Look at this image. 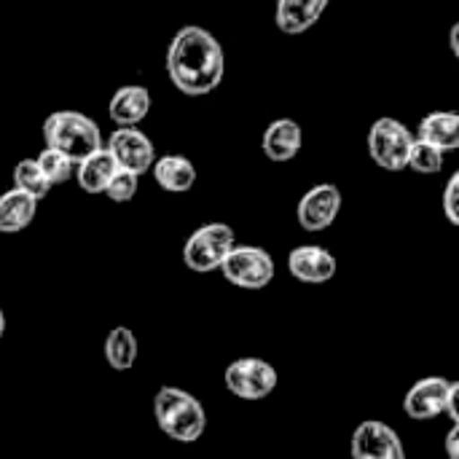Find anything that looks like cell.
Returning a JSON list of instances; mask_svg holds the SVG:
<instances>
[{
	"mask_svg": "<svg viewBox=\"0 0 459 459\" xmlns=\"http://www.w3.org/2000/svg\"><path fill=\"white\" fill-rule=\"evenodd\" d=\"M457 398H459V382L457 387L452 390V395H449V401H446V417L452 420V425H459V409H457Z\"/></svg>",
	"mask_w": 459,
	"mask_h": 459,
	"instance_id": "27",
	"label": "cell"
},
{
	"mask_svg": "<svg viewBox=\"0 0 459 459\" xmlns=\"http://www.w3.org/2000/svg\"><path fill=\"white\" fill-rule=\"evenodd\" d=\"M446 455L449 459H459V425H452V430L446 436Z\"/></svg>",
	"mask_w": 459,
	"mask_h": 459,
	"instance_id": "26",
	"label": "cell"
},
{
	"mask_svg": "<svg viewBox=\"0 0 459 459\" xmlns=\"http://www.w3.org/2000/svg\"><path fill=\"white\" fill-rule=\"evenodd\" d=\"M151 175L156 180L159 188H164L167 194H186L194 188L196 183V167L191 159L180 156V153H167L159 156L151 167Z\"/></svg>",
	"mask_w": 459,
	"mask_h": 459,
	"instance_id": "17",
	"label": "cell"
},
{
	"mask_svg": "<svg viewBox=\"0 0 459 459\" xmlns=\"http://www.w3.org/2000/svg\"><path fill=\"white\" fill-rule=\"evenodd\" d=\"M13 188L24 191L27 196H32L35 202H40V199L48 196L51 183H48L46 175L40 172V167H38L35 159H22V161L13 167Z\"/></svg>",
	"mask_w": 459,
	"mask_h": 459,
	"instance_id": "21",
	"label": "cell"
},
{
	"mask_svg": "<svg viewBox=\"0 0 459 459\" xmlns=\"http://www.w3.org/2000/svg\"><path fill=\"white\" fill-rule=\"evenodd\" d=\"M38 212V202L19 188L0 194V234H19L24 231Z\"/></svg>",
	"mask_w": 459,
	"mask_h": 459,
	"instance_id": "18",
	"label": "cell"
},
{
	"mask_svg": "<svg viewBox=\"0 0 459 459\" xmlns=\"http://www.w3.org/2000/svg\"><path fill=\"white\" fill-rule=\"evenodd\" d=\"M105 151L113 156L118 169L134 172L137 178L151 172V167L156 161V148H153L151 137L145 132H140L137 126H116L105 143Z\"/></svg>",
	"mask_w": 459,
	"mask_h": 459,
	"instance_id": "8",
	"label": "cell"
},
{
	"mask_svg": "<svg viewBox=\"0 0 459 459\" xmlns=\"http://www.w3.org/2000/svg\"><path fill=\"white\" fill-rule=\"evenodd\" d=\"M352 459H406V449L390 425L368 420L352 433Z\"/></svg>",
	"mask_w": 459,
	"mask_h": 459,
	"instance_id": "11",
	"label": "cell"
},
{
	"mask_svg": "<svg viewBox=\"0 0 459 459\" xmlns=\"http://www.w3.org/2000/svg\"><path fill=\"white\" fill-rule=\"evenodd\" d=\"M137 186H140V178L134 172H126V169H116L108 188H105V196L116 204H124V202H132L134 194H137Z\"/></svg>",
	"mask_w": 459,
	"mask_h": 459,
	"instance_id": "24",
	"label": "cell"
},
{
	"mask_svg": "<svg viewBox=\"0 0 459 459\" xmlns=\"http://www.w3.org/2000/svg\"><path fill=\"white\" fill-rule=\"evenodd\" d=\"M444 156L446 153H441L438 148H433V145H428V143H422V140L414 137V145L409 151L406 169H411L417 175H436V172L444 169Z\"/></svg>",
	"mask_w": 459,
	"mask_h": 459,
	"instance_id": "23",
	"label": "cell"
},
{
	"mask_svg": "<svg viewBox=\"0 0 459 459\" xmlns=\"http://www.w3.org/2000/svg\"><path fill=\"white\" fill-rule=\"evenodd\" d=\"M457 35H459V24H452V35H449V43H452V54H455V56H459Z\"/></svg>",
	"mask_w": 459,
	"mask_h": 459,
	"instance_id": "28",
	"label": "cell"
},
{
	"mask_svg": "<svg viewBox=\"0 0 459 459\" xmlns=\"http://www.w3.org/2000/svg\"><path fill=\"white\" fill-rule=\"evenodd\" d=\"M457 387V382L444 379V377H428L420 379L417 385L409 387L406 398H403V411L406 417L417 420V422H430L444 417L446 411V401L452 395V390Z\"/></svg>",
	"mask_w": 459,
	"mask_h": 459,
	"instance_id": "10",
	"label": "cell"
},
{
	"mask_svg": "<svg viewBox=\"0 0 459 459\" xmlns=\"http://www.w3.org/2000/svg\"><path fill=\"white\" fill-rule=\"evenodd\" d=\"M336 269H339L336 255L325 247H317V245L293 247L288 255V272L299 282H307V285H323V282L333 280Z\"/></svg>",
	"mask_w": 459,
	"mask_h": 459,
	"instance_id": "12",
	"label": "cell"
},
{
	"mask_svg": "<svg viewBox=\"0 0 459 459\" xmlns=\"http://www.w3.org/2000/svg\"><path fill=\"white\" fill-rule=\"evenodd\" d=\"M234 245H237V234L229 223H207L186 239L183 264L196 274L218 272Z\"/></svg>",
	"mask_w": 459,
	"mask_h": 459,
	"instance_id": "5",
	"label": "cell"
},
{
	"mask_svg": "<svg viewBox=\"0 0 459 459\" xmlns=\"http://www.w3.org/2000/svg\"><path fill=\"white\" fill-rule=\"evenodd\" d=\"M331 0H274V22L285 35H301L320 22Z\"/></svg>",
	"mask_w": 459,
	"mask_h": 459,
	"instance_id": "15",
	"label": "cell"
},
{
	"mask_svg": "<svg viewBox=\"0 0 459 459\" xmlns=\"http://www.w3.org/2000/svg\"><path fill=\"white\" fill-rule=\"evenodd\" d=\"M411 145H414V132L393 116L377 118L368 129V137H366V148H368L371 161L387 172H403L406 169Z\"/></svg>",
	"mask_w": 459,
	"mask_h": 459,
	"instance_id": "4",
	"label": "cell"
},
{
	"mask_svg": "<svg viewBox=\"0 0 459 459\" xmlns=\"http://www.w3.org/2000/svg\"><path fill=\"white\" fill-rule=\"evenodd\" d=\"M116 169L118 167H116L113 156L105 148H100V151H94L91 156H86L83 161L75 164V180H78L81 191H86L91 196L94 194H105V188H108V183H110Z\"/></svg>",
	"mask_w": 459,
	"mask_h": 459,
	"instance_id": "19",
	"label": "cell"
},
{
	"mask_svg": "<svg viewBox=\"0 0 459 459\" xmlns=\"http://www.w3.org/2000/svg\"><path fill=\"white\" fill-rule=\"evenodd\" d=\"M151 113V91L140 83H126L113 91L108 102V118L116 126H140Z\"/></svg>",
	"mask_w": 459,
	"mask_h": 459,
	"instance_id": "14",
	"label": "cell"
},
{
	"mask_svg": "<svg viewBox=\"0 0 459 459\" xmlns=\"http://www.w3.org/2000/svg\"><path fill=\"white\" fill-rule=\"evenodd\" d=\"M223 277L242 290H264L274 280V258L255 245H234L231 253L223 258L221 269Z\"/></svg>",
	"mask_w": 459,
	"mask_h": 459,
	"instance_id": "6",
	"label": "cell"
},
{
	"mask_svg": "<svg viewBox=\"0 0 459 459\" xmlns=\"http://www.w3.org/2000/svg\"><path fill=\"white\" fill-rule=\"evenodd\" d=\"M223 385L239 401H264L277 390V368L261 358H239L226 368Z\"/></svg>",
	"mask_w": 459,
	"mask_h": 459,
	"instance_id": "7",
	"label": "cell"
},
{
	"mask_svg": "<svg viewBox=\"0 0 459 459\" xmlns=\"http://www.w3.org/2000/svg\"><path fill=\"white\" fill-rule=\"evenodd\" d=\"M414 137L441 153H455L459 148V116L455 110H433L420 121Z\"/></svg>",
	"mask_w": 459,
	"mask_h": 459,
	"instance_id": "16",
	"label": "cell"
},
{
	"mask_svg": "<svg viewBox=\"0 0 459 459\" xmlns=\"http://www.w3.org/2000/svg\"><path fill=\"white\" fill-rule=\"evenodd\" d=\"M3 331H5V315H3V309H0V339H3Z\"/></svg>",
	"mask_w": 459,
	"mask_h": 459,
	"instance_id": "29",
	"label": "cell"
},
{
	"mask_svg": "<svg viewBox=\"0 0 459 459\" xmlns=\"http://www.w3.org/2000/svg\"><path fill=\"white\" fill-rule=\"evenodd\" d=\"M105 360L116 371H129L137 360V339L126 325H116L105 339Z\"/></svg>",
	"mask_w": 459,
	"mask_h": 459,
	"instance_id": "20",
	"label": "cell"
},
{
	"mask_svg": "<svg viewBox=\"0 0 459 459\" xmlns=\"http://www.w3.org/2000/svg\"><path fill=\"white\" fill-rule=\"evenodd\" d=\"M35 161H38L40 172L46 175V180H48L51 186L67 183V180L73 178V172H75V164H73L65 153H59V151H54V148H43V151L35 156Z\"/></svg>",
	"mask_w": 459,
	"mask_h": 459,
	"instance_id": "22",
	"label": "cell"
},
{
	"mask_svg": "<svg viewBox=\"0 0 459 459\" xmlns=\"http://www.w3.org/2000/svg\"><path fill=\"white\" fill-rule=\"evenodd\" d=\"M153 417L159 430L178 444H196L207 430L204 406L186 390L164 385L153 395Z\"/></svg>",
	"mask_w": 459,
	"mask_h": 459,
	"instance_id": "2",
	"label": "cell"
},
{
	"mask_svg": "<svg viewBox=\"0 0 459 459\" xmlns=\"http://www.w3.org/2000/svg\"><path fill=\"white\" fill-rule=\"evenodd\" d=\"M444 212L452 226H459V172H455L444 188Z\"/></svg>",
	"mask_w": 459,
	"mask_h": 459,
	"instance_id": "25",
	"label": "cell"
},
{
	"mask_svg": "<svg viewBox=\"0 0 459 459\" xmlns=\"http://www.w3.org/2000/svg\"><path fill=\"white\" fill-rule=\"evenodd\" d=\"M339 212H342V191L333 183H317V186H312L299 199V207H296L299 226L304 231H312V234L331 229L336 223Z\"/></svg>",
	"mask_w": 459,
	"mask_h": 459,
	"instance_id": "9",
	"label": "cell"
},
{
	"mask_svg": "<svg viewBox=\"0 0 459 459\" xmlns=\"http://www.w3.org/2000/svg\"><path fill=\"white\" fill-rule=\"evenodd\" d=\"M167 75L172 86L188 97H204L223 83L226 51L221 40L199 27H180L167 46Z\"/></svg>",
	"mask_w": 459,
	"mask_h": 459,
	"instance_id": "1",
	"label": "cell"
},
{
	"mask_svg": "<svg viewBox=\"0 0 459 459\" xmlns=\"http://www.w3.org/2000/svg\"><path fill=\"white\" fill-rule=\"evenodd\" d=\"M301 145H304V132L296 118H274L261 137L264 156L277 164L293 161L301 153Z\"/></svg>",
	"mask_w": 459,
	"mask_h": 459,
	"instance_id": "13",
	"label": "cell"
},
{
	"mask_svg": "<svg viewBox=\"0 0 459 459\" xmlns=\"http://www.w3.org/2000/svg\"><path fill=\"white\" fill-rule=\"evenodd\" d=\"M43 143L65 153L73 164L83 161L94 151L105 148L102 132L94 118L78 110H54L43 118Z\"/></svg>",
	"mask_w": 459,
	"mask_h": 459,
	"instance_id": "3",
	"label": "cell"
}]
</instances>
